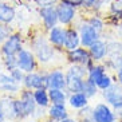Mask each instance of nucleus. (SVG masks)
Here are the masks:
<instances>
[{"mask_svg": "<svg viewBox=\"0 0 122 122\" xmlns=\"http://www.w3.org/2000/svg\"><path fill=\"white\" fill-rule=\"evenodd\" d=\"M31 50L34 51L36 59L40 65H47L50 63L52 59L55 58L56 54V48L48 42L47 36H44L43 34L34 36L31 39Z\"/></svg>", "mask_w": 122, "mask_h": 122, "instance_id": "1", "label": "nucleus"}, {"mask_svg": "<svg viewBox=\"0 0 122 122\" xmlns=\"http://www.w3.org/2000/svg\"><path fill=\"white\" fill-rule=\"evenodd\" d=\"M87 67L82 65H70L66 70V90L67 93L83 91V85L87 78Z\"/></svg>", "mask_w": 122, "mask_h": 122, "instance_id": "2", "label": "nucleus"}, {"mask_svg": "<svg viewBox=\"0 0 122 122\" xmlns=\"http://www.w3.org/2000/svg\"><path fill=\"white\" fill-rule=\"evenodd\" d=\"M66 52V59L70 65H82L85 67H87L89 70L91 66L95 63L93 61V58L90 55V51L89 48L86 47H78V48H74V50H70V51H65Z\"/></svg>", "mask_w": 122, "mask_h": 122, "instance_id": "3", "label": "nucleus"}, {"mask_svg": "<svg viewBox=\"0 0 122 122\" xmlns=\"http://www.w3.org/2000/svg\"><path fill=\"white\" fill-rule=\"evenodd\" d=\"M48 72L46 71H32L27 72L24 76L22 86L24 89L30 90H36V89H48Z\"/></svg>", "mask_w": 122, "mask_h": 122, "instance_id": "4", "label": "nucleus"}, {"mask_svg": "<svg viewBox=\"0 0 122 122\" xmlns=\"http://www.w3.org/2000/svg\"><path fill=\"white\" fill-rule=\"evenodd\" d=\"M23 48V36L19 32H12L1 43L0 52L1 55H18Z\"/></svg>", "mask_w": 122, "mask_h": 122, "instance_id": "5", "label": "nucleus"}, {"mask_svg": "<svg viewBox=\"0 0 122 122\" xmlns=\"http://www.w3.org/2000/svg\"><path fill=\"white\" fill-rule=\"evenodd\" d=\"M56 12H58V19H59V24L61 25H71L74 20L76 19V7L71 5L68 3H65L59 0L56 4Z\"/></svg>", "mask_w": 122, "mask_h": 122, "instance_id": "6", "label": "nucleus"}, {"mask_svg": "<svg viewBox=\"0 0 122 122\" xmlns=\"http://www.w3.org/2000/svg\"><path fill=\"white\" fill-rule=\"evenodd\" d=\"M102 98L107 105H110L114 110L122 107V85L114 82L109 89L102 91Z\"/></svg>", "mask_w": 122, "mask_h": 122, "instance_id": "7", "label": "nucleus"}, {"mask_svg": "<svg viewBox=\"0 0 122 122\" xmlns=\"http://www.w3.org/2000/svg\"><path fill=\"white\" fill-rule=\"evenodd\" d=\"M18 67L27 74V72H32L38 70V59L32 50L30 48H23L18 55Z\"/></svg>", "mask_w": 122, "mask_h": 122, "instance_id": "8", "label": "nucleus"}, {"mask_svg": "<svg viewBox=\"0 0 122 122\" xmlns=\"http://www.w3.org/2000/svg\"><path fill=\"white\" fill-rule=\"evenodd\" d=\"M79 36H81V46L89 48L93 43L101 39V32H98L95 28H93L89 23L85 20L78 25Z\"/></svg>", "mask_w": 122, "mask_h": 122, "instance_id": "9", "label": "nucleus"}, {"mask_svg": "<svg viewBox=\"0 0 122 122\" xmlns=\"http://www.w3.org/2000/svg\"><path fill=\"white\" fill-rule=\"evenodd\" d=\"M93 118L95 122H113L117 119L115 110L106 102H99L93 107Z\"/></svg>", "mask_w": 122, "mask_h": 122, "instance_id": "10", "label": "nucleus"}, {"mask_svg": "<svg viewBox=\"0 0 122 122\" xmlns=\"http://www.w3.org/2000/svg\"><path fill=\"white\" fill-rule=\"evenodd\" d=\"M66 35H67V27L58 24L47 31V39L58 51H65Z\"/></svg>", "mask_w": 122, "mask_h": 122, "instance_id": "11", "label": "nucleus"}, {"mask_svg": "<svg viewBox=\"0 0 122 122\" xmlns=\"http://www.w3.org/2000/svg\"><path fill=\"white\" fill-rule=\"evenodd\" d=\"M39 16H40V19H42V22H43L44 30H47V31L59 24L56 5H46V7H40Z\"/></svg>", "mask_w": 122, "mask_h": 122, "instance_id": "12", "label": "nucleus"}, {"mask_svg": "<svg viewBox=\"0 0 122 122\" xmlns=\"http://www.w3.org/2000/svg\"><path fill=\"white\" fill-rule=\"evenodd\" d=\"M19 98L22 101L24 117L25 118L34 117V113H35L36 107H38V105H36V102H35V98H34V90L22 89L20 93H19Z\"/></svg>", "mask_w": 122, "mask_h": 122, "instance_id": "13", "label": "nucleus"}, {"mask_svg": "<svg viewBox=\"0 0 122 122\" xmlns=\"http://www.w3.org/2000/svg\"><path fill=\"white\" fill-rule=\"evenodd\" d=\"M0 91L7 95H19L20 83H18L10 75V72H0Z\"/></svg>", "mask_w": 122, "mask_h": 122, "instance_id": "14", "label": "nucleus"}, {"mask_svg": "<svg viewBox=\"0 0 122 122\" xmlns=\"http://www.w3.org/2000/svg\"><path fill=\"white\" fill-rule=\"evenodd\" d=\"M48 89H63L66 90V71L61 68H54L48 71Z\"/></svg>", "mask_w": 122, "mask_h": 122, "instance_id": "15", "label": "nucleus"}, {"mask_svg": "<svg viewBox=\"0 0 122 122\" xmlns=\"http://www.w3.org/2000/svg\"><path fill=\"white\" fill-rule=\"evenodd\" d=\"M89 51L94 62H103L107 58V54H109L107 43L105 40L99 39L89 47Z\"/></svg>", "mask_w": 122, "mask_h": 122, "instance_id": "16", "label": "nucleus"}, {"mask_svg": "<svg viewBox=\"0 0 122 122\" xmlns=\"http://www.w3.org/2000/svg\"><path fill=\"white\" fill-rule=\"evenodd\" d=\"M68 110L66 105H58V103H51L47 109V118L52 119L55 122H61L63 119L68 118Z\"/></svg>", "mask_w": 122, "mask_h": 122, "instance_id": "17", "label": "nucleus"}, {"mask_svg": "<svg viewBox=\"0 0 122 122\" xmlns=\"http://www.w3.org/2000/svg\"><path fill=\"white\" fill-rule=\"evenodd\" d=\"M89 99L83 91H78V93H68V99L67 103L70 105V107H72L74 110H81V109L86 107L89 105Z\"/></svg>", "mask_w": 122, "mask_h": 122, "instance_id": "18", "label": "nucleus"}, {"mask_svg": "<svg viewBox=\"0 0 122 122\" xmlns=\"http://www.w3.org/2000/svg\"><path fill=\"white\" fill-rule=\"evenodd\" d=\"M107 72V67L105 66V63H101V62H95L91 67L89 68L87 71V81L91 83H95L97 85L99 82V79Z\"/></svg>", "mask_w": 122, "mask_h": 122, "instance_id": "19", "label": "nucleus"}, {"mask_svg": "<svg viewBox=\"0 0 122 122\" xmlns=\"http://www.w3.org/2000/svg\"><path fill=\"white\" fill-rule=\"evenodd\" d=\"M81 47V36L76 27H67V35H66V43H65V51H70L74 48Z\"/></svg>", "mask_w": 122, "mask_h": 122, "instance_id": "20", "label": "nucleus"}, {"mask_svg": "<svg viewBox=\"0 0 122 122\" xmlns=\"http://www.w3.org/2000/svg\"><path fill=\"white\" fill-rule=\"evenodd\" d=\"M16 18V11L7 3H0V24H11Z\"/></svg>", "mask_w": 122, "mask_h": 122, "instance_id": "21", "label": "nucleus"}, {"mask_svg": "<svg viewBox=\"0 0 122 122\" xmlns=\"http://www.w3.org/2000/svg\"><path fill=\"white\" fill-rule=\"evenodd\" d=\"M48 95H50L51 103H58V105H66L68 99V93L67 90L63 89H48Z\"/></svg>", "mask_w": 122, "mask_h": 122, "instance_id": "22", "label": "nucleus"}, {"mask_svg": "<svg viewBox=\"0 0 122 122\" xmlns=\"http://www.w3.org/2000/svg\"><path fill=\"white\" fill-rule=\"evenodd\" d=\"M34 98L35 102L39 107L48 109V106L51 105L50 95H48V89H36L34 90Z\"/></svg>", "mask_w": 122, "mask_h": 122, "instance_id": "23", "label": "nucleus"}, {"mask_svg": "<svg viewBox=\"0 0 122 122\" xmlns=\"http://www.w3.org/2000/svg\"><path fill=\"white\" fill-rule=\"evenodd\" d=\"M109 19L114 22V24L117 25L119 22H122V4H119L118 1H113L110 3V8H109Z\"/></svg>", "mask_w": 122, "mask_h": 122, "instance_id": "24", "label": "nucleus"}, {"mask_svg": "<svg viewBox=\"0 0 122 122\" xmlns=\"http://www.w3.org/2000/svg\"><path fill=\"white\" fill-rule=\"evenodd\" d=\"M91 113H93V107L89 106V105L86 107L78 110V115H76L78 117V122H95Z\"/></svg>", "mask_w": 122, "mask_h": 122, "instance_id": "25", "label": "nucleus"}, {"mask_svg": "<svg viewBox=\"0 0 122 122\" xmlns=\"http://www.w3.org/2000/svg\"><path fill=\"white\" fill-rule=\"evenodd\" d=\"M87 23H89L93 28H95L98 31V32H103V30H105V22H103V19L99 18V16H97V15H93V16H90L89 19L86 20Z\"/></svg>", "mask_w": 122, "mask_h": 122, "instance_id": "26", "label": "nucleus"}, {"mask_svg": "<svg viewBox=\"0 0 122 122\" xmlns=\"http://www.w3.org/2000/svg\"><path fill=\"white\" fill-rule=\"evenodd\" d=\"M99 91H101V90L98 89V86L95 85V83L89 82L87 79L85 81V85H83V93L86 94L89 98H94L98 93H99Z\"/></svg>", "mask_w": 122, "mask_h": 122, "instance_id": "27", "label": "nucleus"}, {"mask_svg": "<svg viewBox=\"0 0 122 122\" xmlns=\"http://www.w3.org/2000/svg\"><path fill=\"white\" fill-rule=\"evenodd\" d=\"M3 65L8 72L18 67V56L16 55H3Z\"/></svg>", "mask_w": 122, "mask_h": 122, "instance_id": "28", "label": "nucleus"}, {"mask_svg": "<svg viewBox=\"0 0 122 122\" xmlns=\"http://www.w3.org/2000/svg\"><path fill=\"white\" fill-rule=\"evenodd\" d=\"M83 5L82 8H87V10H93V11H98L102 8L105 0H82Z\"/></svg>", "mask_w": 122, "mask_h": 122, "instance_id": "29", "label": "nucleus"}, {"mask_svg": "<svg viewBox=\"0 0 122 122\" xmlns=\"http://www.w3.org/2000/svg\"><path fill=\"white\" fill-rule=\"evenodd\" d=\"M114 83V81H113V78H111L110 75H109L107 72L105 74L102 78L99 79V82L97 83V86H98V89L101 90V91H103V90H106V89H109V87L111 86Z\"/></svg>", "mask_w": 122, "mask_h": 122, "instance_id": "30", "label": "nucleus"}, {"mask_svg": "<svg viewBox=\"0 0 122 122\" xmlns=\"http://www.w3.org/2000/svg\"><path fill=\"white\" fill-rule=\"evenodd\" d=\"M10 75H11L18 83H20V85H22L23 81H24L25 72L23 71V70H20L19 67H16V68H14V70H11V71H10Z\"/></svg>", "mask_w": 122, "mask_h": 122, "instance_id": "31", "label": "nucleus"}, {"mask_svg": "<svg viewBox=\"0 0 122 122\" xmlns=\"http://www.w3.org/2000/svg\"><path fill=\"white\" fill-rule=\"evenodd\" d=\"M39 7H46V5H55L59 0H34Z\"/></svg>", "mask_w": 122, "mask_h": 122, "instance_id": "32", "label": "nucleus"}, {"mask_svg": "<svg viewBox=\"0 0 122 122\" xmlns=\"http://www.w3.org/2000/svg\"><path fill=\"white\" fill-rule=\"evenodd\" d=\"M62 1L71 4V5H74V7H76V8H81V7L83 5V1H82V0H62Z\"/></svg>", "mask_w": 122, "mask_h": 122, "instance_id": "33", "label": "nucleus"}, {"mask_svg": "<svg viewBox=\"0 0 122 122\" xmlns=\"http://www.w3.org/2000/svg\"><path fill=\"white\" fill-rule=\"evenodd\" d=\"M115 78H117V82L122 85V65L115 70Z\"/></svg>", "mask_w": 122, "mask_h": 122, "instance_id": "34", "label": "nucleus"}, {"mask_svg": "<svg viewBox=\"0 0 122 122\" xmlns=\"http://www.w3.org/2000/svg\"><path fill=\"white\" fill-rule=\"evenodd\" d=\"M7 119V117H5V113H4V109L3 106H1V103H0V122H3Z\"/></svg>", "mask_w": 122, "mask_h": 122, "instance_id": "35", "label": "nucleus"}, {"mask_svg": "<svg viewBox=\"0 0 122 122\" xmlns=\"http://www.w3.org/2000/svg\"><path fill=\"white\" fill-rule=\"evenodd\" d=\"M115 27H117V34H118V35L122 38V22H119L118 24L115 25Z\"/></svg>", "mask_w": 122, "mask_h": 122, "instance_id": "36", "label": "nucleus"}, {"mask_svg": "<svg viewBox=\"0 0 122 122\" xmlns=\"http://www.w3.org/2000/svg\"><path fill=\"white\" fill-rule=\"evenodd\" d=\"M115 114H117V119L122 122V107L118 109V110H115Z\"/></svg>", "mask_w": 122, "mask_h": 122, "instance_id": "37", "label": "nucleus"}, {"mask_svg": "<svg viewBox=\"0 0 122 122\" xmlns=\"http://www.w3.org/2000/svg\"><path fill=\"white\" fill-rule=\"evenodd\" d=\"M61 122H78V119H75V118H71V117H68V118L63 119V121H61Z\"/></svg>", "mask_w": 122, "mask_h": 122, "instance_id": "38", "label": "nucleus"}, {"mask_svg": "<svg viewBox=\"0 0 122 122\" xmlns=\"http://www.w3.org/2000/svg\"><path fill=\"white\" fill-rule=\"evenodd\" d=\"M27 122H40V119H31V121H27Z\"/></svg>", "mask_w": 122, "mask_h": 122, "instance_id": "39", "label": "nucleus"}, {"mask_svg": "<svg viewBox=\"0 0 122 122\" xmlns=\"http://www.w3.org/2000/svg\"><path fill=\"white\" fill-rule=\"evenodd\" d=\"M43 122H55V121H52V119H50V118H47L46 121H43Z\"/></svg>", "mask_w": 122, "mask_h": 122, "instance_id": "40", "label": "nucleus"}, {"mask_svg": "<svg viewBox=\"0 0 122 122\" xmlns=\"http://www.w3.org/2000/svg\"><path fill=\"white\" fill-rule=\"evenodd\" d=\"M3 122H15L14 119H5V121H3Z\"/></svg>", "mask_w": 122, "mask_h": 122, "instance_id": "41", "label": "nucleus"}, {"mask_svg": "<svg viewBox=\"0 0 122 122\" xmlns=\"http://www.w3.org/2000/svg\"><path fill=\"white\" fill-rule=\"evenodd\" d=\"M115 1H118L119 4H122V0H115Z\"/></svg>", "mask_w": 122, "mask_h": 122, "instance_id": "42", "label": "nucleus"}, {"mask_svg": "<svg viewBox=\"0 0 122 122\" xmlns=\"http://www.w3.org/2000/svg\"><path fill=\"white\" fill-rule=\"evenodd\" d=\"M113 122H121V121H118V119H115V121H113Z\"/></svg>", "mask_w": 122, "mask_h": 122, "instance_id": "43", "label": "nucleus"}, {"mask_svg": "<svg viewBox=\"0 0 122 122\" xmlns=\"http://www.w3.org/2000/svg\"><path fill=\"white\" fill-rule=\"evenodd\" d=\"M0 43H1V39H0Z\"/></svg>", "mask_w": 122, "mask_h": 122, "instance_id": "44", "label": "nucleus"}]
</instances>
